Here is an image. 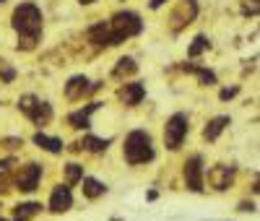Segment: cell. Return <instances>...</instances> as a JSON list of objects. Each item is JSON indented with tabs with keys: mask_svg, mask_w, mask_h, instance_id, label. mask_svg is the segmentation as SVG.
<instances>
[{
	"mask_svg": "<svg viewBox=\"0 0 260 221\" xmlns=\"http://www.w3.org/2000/svg\"><path fill=\"white\" fill-rule=\"evenodd\" d=\"M11 24L21 37L18 50H34L39 37H42V11L26 0V3L16 6V11L11 16Z\"/></svg>",
	"mask_w": 260,
	"mask_h": 221,
	"instance_id": "cell-1",
	"label": "cell"
},
{
	"mask_svg": "<svg viewBox=\"0 0 260 221\" xmlns=\"http://www.w3.org/2000/svg\"><path fill=\"white\" fill-rule=\"evenodd\" d=\"M122 156L127 164H146L154 159V143H151V136L146 130H133L127 133L125 146H122Z\"/></svg>",
	"mask_w": 260,
	"mask_h": 221,
	"instance_id": "cell-2",
	"label": "cell"
},
{
	"mask_svg": "<svg viewBox=\"0 0 260 221\" xmlns=\"http://www.w3.org/2000/svg\"><path fill=\"white\" fill-rule=\"evenodd\" d=\"M18 109L24 112L34 125H47L52 120V104L50 102H42L34 94H24L18 99Z\"/></svg>",
	"mask_w": 260,
	"mask_h": 221,
	"instance_id": "cell-3",
	"label": "cell"
},
{
	"mask_svg": "<svg viewBox=\"0 0 260 221\" xmlns=\"http://www.w3.org/2000/svg\"><path fill=\"white\" fill-rule=\"evenodd\" d=\"M187 128H190V117L185 112H175L164 125V146L169 151H177L187 136Z\"/></svg>",
	"mask_w": 260,
	"mask_h": 221,
	"instance_id": "cell-4",
	"label": "cell"
},
{
	"mask_svg": "<svg viewBox=\"0 0 260 221\" xmlns=\"http://www.w3.org/2000/svg\"><path fill=\"white\" fill-rule=\"evenodd\" d=\"M110 29H112L120 39H127V37H136V34L143 31V21H141V16L133 13V11H120V13L112 16Z\"/></svg>",
	"mask_w": 260,
	"mask_h": 221,
	"instance_id": "cell-5",
	"label": "cell"
},
{
	"mask_svg": "<svg viewBox=\"0 0 260 221\" xmlns=\"http://www.w3.org/2000/svg\"><path fill=\"white\" fill-rule=\"evenodd\" d=\"M39 180H42V167L37 164V162H29V164H24L18 169V174H16V187L21 190V193H34L37 187H39Z\"/></svg>",
	"mask_w": 260,
	"mask_h": 221,
	"instance_id": "cell-6",
	"label": "cell"
},
{
	"mask_svg": "<svg viewBox=\"0 0 260 221\" xmlns=\"http://www.w3.org/2000/svg\"><path fill=\"white\" fill-rule=\"evenodd\" d=\"M185 185L187 190L192 193H203V156L201 153H195V156H190L185 162Z\"/></svg>",
	"mask_w": 260,
	"mask_h": 221,
	"instance_id": "cell-7",
	"label": "cell"
},
{
	"mask_svg": "<svg viewBox=\"0 0 260 221\" xmlns=\"http://www.w3.org/2000/svg\"><path fill=\"white\" fill-rule=\"evenodd\" d=\"M99 86H102L99 81L89 86V78H86V76H73L68 83H65V97H68V99H83L86 94L96 91Z\"/></svg>",
	"mask_w": 260,
	"mask_h": 221,
	"instance_id": "cell-8",
	"label": "cell"
},
{
	"mask_svg": "<svg viewBox=\"0 0 260 221\" xmlns=\"http://www.w3.org/2000/svg\"><path fill=\"white\" fill-rule=\"evenodd\" d=\"M232 180H234V169L232 167H224V164H216V167H211L208 169V185L213 187V190H226L229 185H232Z\"/></svg>",
	"mask_w": 260,
	"mask_h": 221,
	"instance_id": "cell-9",
	"label": "cell"
},
{
	"mask_svg": "<svg viewBox=\"0 0 260 221\" xmlns=\"http://www.w3.org/2000/svg\"><path fill=\"white\" fill-rule=\"evenodd\" d=\"M195 13H198V3H195V0H180V6L172 13V21H175L172 26H175V31H180L185 24H190L195 18Z\"/></svg>",
	"mask_w": 260,
	"mask_h": 221,
	"instance_id": "cell-10",
	"label": "cell"
},
{
	"mask_svg": "<svg viewBox=\"0 0 260 221\" xmlns=\"http://www.w3.org/2000/svg\"><path fill=\"white\" fill-rule=\"evenodd\" d=\"M73 206V195H71V187L68 185H57L50 195V211L52 213H65V211H71Z\"/></svg>",
	"mask_w": 260,
	"mask_h": 221,
	"instance_id": "cell-11",
	"label": "cell"
},
{
	"mask_svg": "<svg viewBox=\"0 0 260 221\" xmlns=\"http://www.w3.org/2000/svg\"><path fill=\"white\" fill-rule=\"evenodd\" d=\"M117 97H120V102L122 104H127V107H136V104H141L143 102V97H146V86L141 83V81H136V83H125L120 91H117Z\"/></svg>",
	"mask_w": 260,
	"mask_h": 221,
	"instance_id": "cell-12",
	"label": "cell"
},
{
	"mask_svg": "<svg viewBox=\"0 0 260 221\" xmlns=\"http://www.w3.org/2000/svg\"><path fill=\"white\" fill-rule=\"evenodd\" d=\"M96 109H99V102H91V104H86L83 109H78V112L68 115L71 128H76V130H86V128H91V112H96Z\"/></svg>",
	"mask_w": 260,
	"mask_h": 221,
	"instance_id": "cell-13",
	"label": "cell"
},
{
	"mask_svg": "<svg viewBox=\"0 0 260 221\" xmlns=\"http://www.w3.org/2000/svg\"><path fill=\"white\" fill-rule=\"evenodd\" d=\"M232 120L226 117V115H219V117H213L208 125H206V130H203V138L206 141H216V138H219L221 136V133H224V128L229 125Z\"/></svg>",
	"mask_w": 260,
	"mask_h": 221,
	"instance_id": "cell-14",
	"label": "cell"
},
{
	"mask_svg": "<svg viewBox=\"0 0 260 221\" xmlns=\"http://www.w3.org/2000/svg\"><path fill=\"white\" fill-rule=\"evenodd\" d=\"M89 39H91L94 44H110V47H112V29H110V24H96V26H91V29H89Z\"/></svg>",
	"mask_w": 260,
	"mask_h": 221,
	"instance_id": "cell-15",
	"label": "cell"
},
{
	"mask_svg": "<svg viewBox=\"0 0 260 221\" xmlns=\"http://www.w3.org/2000/svg\"><path fill=\"white\" fill-rule=\"evenodd\" d=\"M81 185H83V195L91 198V201H94V198H102L107 193V185L99 182V180H94V177H83Z\"/></svg>",
	"mask_w": 260,
	"mask_h": 221,
	"instance_id": "cell-16",
	"label": "cell"
},
{
	"mask_svg": "<svg viewBox=\"0 0 260 221\" xmlns=\"http://www.w3.org/2000/svg\"><path fill=\"white\" fill-rule=\"evenodd\" d=\"M34 143H37L39 148L50 151V153H60V151H62V141H60V138H50V136H45V133H37Z\"/></svg>",
	"mask_w": 260,
	"mask_h": 221,
	"instance_id": "cell-17",
	"label": "cell"
},
{
	"mask_svg": "<svg viewBox=\"0 0 260 221\" xmlns=\"http://www.w3.org/2000/svg\"><path fill=\"white\" fill-rule=\"evenodd\" d=\"M81 148L91 151V153H102V151L110 148V138H94V136H86V138L81 141Z\"/></svg>",
	"mask_w": 260,
	"mask_h": 221,
	"instance_id": "cell-18",
	"label": "cell"
},
{
	"mask_svg": "<svg viewBox=\"0 0 260 221\" xmlns=\"http://www.w3.org/2000/svg\"><path fill=\"white\" fill-rule=\"evenodd\" d=\"M83 180V167L71 162L68 167H65V185H78Z\"/></svg>",
	"mask_w": 260,
	"mask_h": 221,
	"instance_id": "cell-19",
	"label": "cell"
},
{
	"mask_svg": "<svg viewBox=\"0 0 260 221\" xmlns=\"http://www.w3.org/2000/svg\"><path fill=\"white\" fill-rule=\"evenodd\" d=\"M208 47H211L208 37H203V34H201V37H195V39H192V44L187 47V57H198V55H201V52H206Z\"/></svg>",
	"mask_w": 260,
	"mask_h": 221,
	"instance_id": "cell-20",
	"label": "cell"
},
{
	"mask_svg": "<svg viewBox=\"0 0 260 221\" xmlns=\"http://www.w3.org/2000/svg\"><path fill=\"white\" fill-rule=\"evenodd\" d=\"M138 71V62L133 57H120L117 60V68H115V76H130Z\"/></svg>",
	"mask_w": 260,
	"mask_h": 221,
	"instance_id": "cell-21",
	"label": "cell"
},
{
	"mask_svg": "<svg viewBox=\"0 0 260 221\" xmlns=\"http://www.w3.org/2000/svg\"><path fill=\"white\" fill-rule=\"evenodd\" d=\"M39 211H42V203H34V201L18 203V206H16V218H29V216L39 213Z\"/></svg>",
	"mask_w": 260,
	"mask_h": 221,
	"instance_id": "cell-22",
	"label": "cell"
},
{
	"mask_svg": "<svg viewBox=\"0 0 260 221\" xmlns=\"http://www.w3.org/2000/svg\"><path fill=\"white\" fill-rule=\"evenodd\" d=\"M11 167H13V159H3V162H0V193H6V187H8Z\"/></svg>",
	"mask_w": 260,
	"mask_h": 221,
	"instance_id": "cell-23",
	"label": "cell"
},
{
	"mask_svg": "<svg viewBox=\"0 0 260 221\" xmlns=\"http://www.w3.org/2000/svg\"><path fill=\"white\" fill-rule=\"evenodd\" d=\"M192 73L198 76V81H201L203 86H213V83H216V73H213V71H206V68H192Z\"/></svg>",
	"mask_w": 260,
	"mask_h": 221,
	"instance_id": "cell-24",
	"label": "cell"
},
{
	"mask_svg": "<svg viewBox=\"0 0 260 221\" xmlns=\"http://www.w3.org/2000/svg\"><path fill=\"white\" fill-rule=\"evenodd\" d=\"M13 78H16V71L11 65H3V68H0V83H11Z\"/></svg>",
	"mask_w": 260,
	"mask_h": 221,
	"instance_id": "cell-25",
	"label": "cell"
},
{
	"mask_svg": "<svg viewBox=\"0 0 260 221\" xmlns=\"http://www.w3.org/2000/svg\"><path fill=\"white\" fill-rule=\"evenodd\" d=\"M237 91H240L237 86H232V88H221V91H219V99H221V102H229L232 97H237Z\"/></svg>",
	"mask_w": 260,
	"mask_h": 221,
	"instance_id": "cell-26",
	"label": "cell"
},
{
	"mask_svg": "<svg viewBox=\"0 0 260 221\" xmlns=\"http://www.w3.org/2000/svg\"><path fill=\"white\" fill-rule=\"evenodd\" d=\"M164 3H167V0H151V3H148V8H151V11H156V8H161Z\"/></svg>",
	"mask_w": 260,
	"mask_h": 221,
	"instance_id": "cell-27",
	"label": "cell"
},
{
	"mask_svg": "<svg viewBox=\"0 0 260 221\" xmlns=\"http://www.w3.org/2000/svg\"><path fill=\"white\" fill-rule=\"evenodd\" d=\"M240 211H255V206H252V203H242Z\"/></svg>",
	"mask_w": 260,
	"mask_h": 221,
	"instance_id": "cell-28",
	"label": "cell"
},
{
	"mask_svg": "<svg viewBox=\"0 0 260 221\" xmlns=\"http://www.w3.org/2000/svg\"><path fill=\"white\" fill-rule=\"evenodd\" d=\"M78 3H81V6H91V3H94V0H78Z\"/></svg>",
	"mask_w": 260,
	"mask_h": 221,
	"instance_id": "cell-29",
	"label": "cell"
},
{
	"mask_svg": "<svg viewBox=\"0 0 260 221\" xmlns=\"http://www.w3.org/2000/svg\"><path fill=\"white\" fill-rule=\"evenodd\" d=\"M16 221H26V218H16Z\"/></svg>",
	"mask_w": 260,
	"mask_h": 221,
	"instance_id": "cell-30",
	"label": "cell"
},
{
	"mask_svg": "<svg viewBox=\"0 0 260 221\" xmlns=\"http://www.w3.org/2000/svg\"><path fill=\"white\" fill-rule=\"evenodd\" d=\"M0 221H6V218H3V216H0Z\"/></svg>",
	"mask_w": 260,
	"mask_h": 221,
	"instance_id": "cell-31",
	"label": "cell"
}]
</instances>
